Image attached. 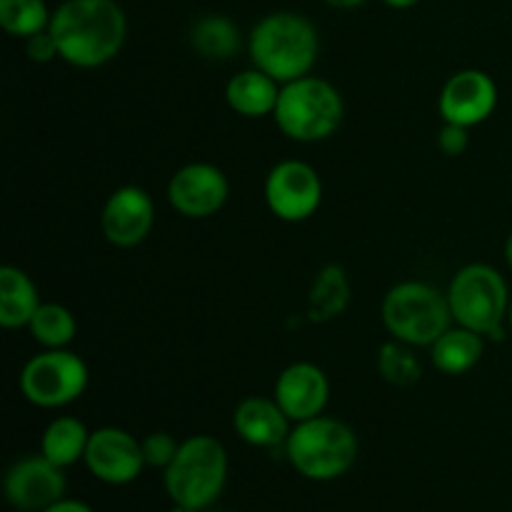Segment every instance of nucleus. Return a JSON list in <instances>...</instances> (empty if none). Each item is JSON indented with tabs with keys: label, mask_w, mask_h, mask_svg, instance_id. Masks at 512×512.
<instances>
[{
	"label": "nucleus",
	"mask_w": 512,
	"mask_h": 512,
	"mask_svg": "<svg viewBox=\"0 0 512 512\" xmlns=\"http://www.w3.org/2000/svg\"><path fill=\"white\" fill-rule=\"evenodd\" d=\"M273 398L293 420V425L318 418L330 403L328 373L310 360H298L278 375Z\"/></svg>",
	"instance_id": "2eb2a0df"
},
{
	"label": "nucleus",
	"mask_w": 512,
	"mask_h": 512,
	"mask_svg": "<svg viewBox=\"0 0 512 512\" xmlns=\"http://www.w3.org/2000/svg\"><path fill=\"white\" fill-rule=\"evenodd\" d=\"M88 443L90 430L85 428L83 420L73 418V415H58L40 435V453L65 470L85 460Z\"/></svg>",
	"instance_id": "412c9836"
},
{
	"label": "nucleus",
	"mask_w": 512,
	"mask_h": 512,
	"mask_svg": "<svg viewBox=\"0 0 512 512\" xmlns=\"http://www.w3.org/2000/svg\"><path fill=\"white\" fill-rule=\"evenodd\" d=\"M283 85L273 75L263 73L260 68H245L235 73L225 85V100L230 110L243 118H268L275 113Z\"/></svg>",
	"instance_id": "f3484780"
},
{
	"label": "nucleus",
	"mask_w": 512,
	"mask_h": 512,
	"mask_svg": "<svg viewBox=\"0 0 512 512\" xmlns=\"http://www.w3.org/2000/svg\"><path fill=\"white\" fill-rule=\"evenodd\" d=\"M65 488L68 480L63 468L43 453L15 460L3 480L5 498L18 512H43L65 498Z\"/></svg>",
	"instance_id": "9b49d317"
},
{
	"label": "nucleus",
	"mask_w": 512,
	"mask_h": 512,
	"mask_svg": "<svg viewBox=\"0 0 512 512\" xmlns=\"http://www.w3.org/2000/svg\"><path fill=\"white\" fill-rule=\"evenodd\" d=\"M378 373L395 388H413L423 378V363L415 355L413 345L390 338L378 350Z\"/></svg>",
	"instance_id": "b1692460"
},
{
	"label": "nucleus",
	"mask_w": 512,
	"mask_h": 512,
	"mask_svg": "<svg viewBox=\"0 0 512 512\" xmlns=\"http://www.w3.org/2000/svg\"><path fill=\"white\" fill-rule=\"evenodd\" d=\"M505 260H508V265L512 270V233L508 235V240H505Z\"/></svg>",
	"instance_id": "2f4dec72"
},
{
	"label": "nucleus",
	"mask_w": 512,
	"mask_h": 512,
	"mask_svg": "<svg viewBox=\"0 0 512 512\" xmlns=\"http://www.w3.org/2000/svg\"><path fill=\"white\" fill-rule=\"evenodd\" d=\"M168 512H203V510H195V508H188V505H173Z\"/></svg>",
	"instance_id": "473e14b6"
},
{
	"label": "nucleus",
	"mask_w": 512,
	"mask_h": 512,
	"mask_svg": "<svg viewBox=\"0 0 512 512\" xmlns=\"http://www.w3.org/2000/svg\"><path fill=\"white\" fill-rule=\"evenodd\" d=\"M485 338L463 325H450L433 345L430 360L445 375H465L483 360Z\"/></svg>",
	"instance_id": "6ab92c4d"
},
{
	"label": "nucleus",
	"mask_w": 512,
	"mask_h": 512,
	"mask_svg": "<svg viewBox=\"0 0 512 512\" xmlns=\"http://www.w3.org/2000/svg\"><path fill=\"white\" fill-rule=\"evenodd\" d=\"M508 325H510V333H512V300H510V310H508Z\"/></svg>",
	"instance_id": "72a5a7b5"
},
{
	"label": "nucleus",
	"mask_w": 512,
	"mask_h": 512,
	"mask_svg": "<svg viewBox=\"0 0 512 512\" xmlns=\"http://www.w3.org/2000/svg\"><path fill=\"white\" fill-rule=\"evenodd\" d=\"M25 55H28L33 63H40V65L60 58L58 45H55V38L50 35V30H43V33L38 35H30V38L25 40Z\"/></svg>",
	"instance_id": "cd10ccee"
},
{
	"label": "nucleus",
	"mask_w": 512,
	"mask_h": 512,
	"mask_svg": "<svg viewBox=\"0 0 512 512\" xmlns=\"http://www.w3.org/2000/svg\"><path fill=\"white\" fill-rule=\"evenodd\" d=\"M60 60L95 70L115 60L128 40V15L118 0H63L50 18Z\"/></svg>",
	"instance_id": "f257e3e1"
},
{
	"label": "nucleus",
	"mask_w": 512,
	"mask_h": 512,
	"mask_svg": "<svg viewBox=\"0 0 512 512\" xmlns=\"http://www.w3.org/2000/svg\"><path fill=\"white\" fill-rule=\"evenodd\" d=\"M230 198V180L213 163H188L170 175L168 203L190 220L218 215Z\"/></svg>",
	"instance_id": "9d476101"
},
{
	"label": "nucleus",
	"mask_w": 512,
	"mask_h": 512,
	"mask_svg": "<svg viewBox=\"0 0 512 512\" xmlns=\"http://www.w3.org/2000/svg\"><path fill=\"white\" fill-rule=\"evenodd\" d=\"M155 225V203L140 185H120L100 210V230L115 248H135Z\"/></svg>",
	"instance_id": "4468645a"
},
{
	"label": "nucleus",
	"mask_w": 512,
	"mask_h": 512,
	"mask_svg": "<svg viewBox=\"0 0 512 512\" xmlns=\"http://www.w3.org/2000/svg\"><path fill=\"white\" fill-rule=\"evenodd\" d=\"M228 450L213 435H190L180 443L173 463L163 470L165 493L173 505L208 510L228 483Z\"/></svg>",
	"instance_id": "39448f33"
},
{
	"label": "nucleus",
	"mask_w": 512,
	"mask_h": 512,
	"mask_svg": "<svg viewBox=\"0 0 512 512\" xmlns=\"http://www.w3.org/2000/svg\"><path fill=\"white\" fill-rule=\"evenodd\" d=\"M325 3H328L330 8L353 10V8H360V5H365V3H368V0H325Z\"/></svg>",
	"instance_id": "c756f323"
},
{
	"label": "nucleus",
	"mask_w": 512,
	"mask_h": 512,
	"mask_svg": "<svg viewBox=\"0 0 512 512\" xmlns=\"http://www.w3.org/2000/svg\"><path fill=\"white\" fill-rule=\"evenodd\" d=\"M438 148L448 158H460L470 148V128H463V125L455 123H443V128L438 133Z\"/></svg>",
	"instance_id": "bb28decb"
},
{
	"label": "nucleus",
	"mask_w": 512,
	"mask_h": 512,
	"mask_svg": "<svg viewBox=\"0 0 512 512\" xmlns=\"http://www.w3.org/2000/svg\"><path fill=\"white\" fill-rule=\"evenodd\" d=\"M498 108V85L485 70L465 68L450 75L440 90L438 110L443 123L475 128Z\"/></svg>",
	"instance_id": "ddd939ff"
},
{
	"label": "nucleus",
	"mask_w": 512,
	"mask_h": 512,
	"mask_svg": "<svg viewBox=\"0 0 512 512\" xmlns=\"http://www.w3.org/2000/svg\"><path fill=\"white\" fill-rule=\"evenodd\" d=\"M265 205L285 223H303L318 213L323 203V178L305 160H280L263 185Z\"/></svg>",
	"instance_id": "1a4fd4ad"
},
{
	"label": "nucleus",
	"mask_w": 512,
	"mask_h": 512,
	"mask_svg": "<svg viewBox=\"0 0 512 512\" xmlns=\"http://www.w3.org/2000/svg\"><path fill=\"white\" fill-rule=\"evenodd\" d=\"M380 3H385L388 8H393V10H410V8H415L420 0H380Z\"/></svg>",
	"instance_id": "7c9ffc66"
},
{
	"label": "nucleus",
	"mask_w": 512,
	"mask_h": 512,
	"mask_svg": "<svg viewBox=\"0 0 512 512\" xmlns=\"http://www.w3.org/2000/svg\"><path fill=\"white\" fill-rule=\"evenodd\" d=\"M140 445H143L145 468H153V470L168 468L180 450L178 440H175L170 433H163V430H158V433H148L143 440H140Z\"/></svg>",
	"instance_id": "a878e982"
},
{
	"label": "nucleus",
	"mask_w": 512,
	"mask_h": 512,
	"mask_svg": "<svg viewBox=\"0 0 512 512\" xmlns=\"http://www.w3.org/2000/svg\"><path fill=\"white\" fill-rule=\"evenodd\" d=\"M275 125L295 143H320L338 133L345 118V100L330 80L303 75L280 88Z\"/></svg>",
	"instance_id": "20e7f679"
},
{
	"label": "nucleus",
	"mask_w": 512,
	"mask_h": 512,
	"mask_svg": "<svg viewBox=\"0 0 512 512\" xmlns=\"http://www.w3.org/2000/svg\"><path fill=\"white\" fill-rule=\"evenodd\" d=\"M243 38H240V28L235 25V20H230L228 15L210 13L203 15L193 23L190 28V48L205 60H213V63H223L238 55Z\"/></svg>",
	"instance_id": "aec40b11"
},
{
	"label": "nucleus",
	"mask_w": 512,
	"mask_h": 512,
	"mask_svg": "<svg viewBox=\"0 0 512 512\" xmlns=\"http://www.w3.org/2000/svg\"><path fill=\"white\" fill-rule=\"evenodd\" d=\"M445 295L455 325L475 330L483 338L503 340L512 298L498 268L488 263L465 265L453 275Z\"/></svg>",
	"instance_id": "0eeeda50"
},
{
	"label": "nucleus",
	"mask_w": 512,
	"mask_h": 512,
	"mask_svg": "<svg viewBox=\"0 0 512 512\" xmlns=\"http://www.w3.org/2000/svg\"><path fill=\"white\" fill-rule=\"evenodd\" d=\"M40 308L38 285L23 268H0V325L5 330L28 328L35 310Z\"/></svg>",
	"instance_id": "a211bd4d"
},
{
	"label": "nucleus",
	"mask_w": 512,
	"mask_h": 512,
	"mask_svg": "<svg viewBox=\"0 0 512 512\" xmlns=\"http://www.w3.org/2000/svg\"><path fill=\"white\" fill-rule=\"evenodd\" d=\"M350 303V280L340 265H325L310 288L308 315L313 323H328L345 313Z\"/></svg>",
	"instance_id": "4be33fe9"
},
{
	"label": "nucleus",
	"mask_w": 512,
	"mask_h": 512,
	"mask_svg": "<svg viewBox=\"0 0 512 512\" xmlns=\"http://www.w3.org/2000/svg\"><path fill=\"white\" fill-rule=\"evenodd\" d=\"M88 383V365L68 348L43 350L20 370V393L30 405L43 410H58L80 400Z\"/></svg>",
	"instance_id": "6e6552de"
},
{
	"label": "nucleus",
	"mask_w": 512,
	"mask_h": 512,
	"mask_svg": "<svg viewBox=\"0 0 512 512\" xmlns=\"http://www.w3.org/2000/svg\"><path fill=\"white\" fill-rule=\"evenodd\" d=\"M30 335L43 350L68 348L78 335V320L65 305L60 303H40L33 320L28 323Z\"/></svg>",
	"instance_id": "5701e85b"
},
{
	"label": "nucleus",
	"mask_w": 512,
	"mask_h": 512,
	"mask_svg": "<svg viewBox=\"0 0 512 512\" xmlns=\"http://www.w3.org/2000/svg\"><path fill=\"white\" fill-rule=\"evenodd\" d=\"M85 468L105 485H130L145 470L143 445L133 433L115 425H105L90 433L85 450Z\"/></svg>",
	"instance_id": "f8f14e48"
},
{
	"label": "nucleus",
	"mask_w": 512,
	"mask_h": 512,
	"mask_svg": "<svg viewBox=\"0 0 512 512\" xmlns=\"http://www.w3.org/2000/svg\"><path fill=\"white\" fill-rule=\"evenodd\" d=\"M248 53L255 68L285 85L313 73L320 55V33L308 15L275 10L253 25Z\"/></svg>",
	"instance_id": "f03ea898"
},
{
	"label": "nucleus",
	"mask_w": 512,
	"mask_h": 512,
	"mask_svg": "<svg viewBox=\"0 0 512 512\" xmlns=\"http://www.w3.org/2000/svg\"><path fill=\"white\" fill-rule=\"evenodd\" d=\"M360 453L355 430L328 415L295 423L285 443V458L298 475L313 483H330L348 473Z\"/></svg>",
	"instance_id": "7ed1b4c3"
},
{
	"label": "nucleus",
	"mask_w": 512,
	"mask_h": 512,
	"mask_svg": "<svg viewBox=\"0 0 512 512\" xmlns=\"http://www.w3.org/2000/svg\"><path fill=\"white\" fill-rule=\"evenodd\" d=\"M43 512H93L88 503L83 500H73V498H63L58 503H53L50 508H45Z\"/></svg>",
	"instance_id": "c85d7f7f"
},
{
	"label": "nucleus",
	"mask_w": 512,
	"mask_h": 512,
	"mask_svg": "<svg viewBox=\"0 0 512 512\" xmlns=\"http://www.w3.org/2000/svg\"><path fill=\"white\" fill-rule=\"evenodd\" d=\"M233 430L250 448L273 450L285 448L290 430H293V420L285 415L275 398L250 395V398L240 400L235 408Z\"/></svg>",
	"instance_id": "dca6fc26"
},
{
	"label": "nucleus",
	"mask_w": 512,
	"mask_h": 512,
	"mask_svg": "<svg viewBox=\"0 0 512 512\" xmlns=\"http://www.w3.org/2000/svg\"><path fill=\"white\" fill-rule=\"evenodd\" d=\"M53 10L45 0H0V28L13 38L28 40L50 28Z\"/></svg>",
	"instance_id": "393cba45"
},
{
	"label": "nucleus",
	"mask_w": 512,
	"mask_h": 512,
	"mask_svg": "<svg viewBox=\"0 0 512 512\" xmlns=\"http://www.w3.org/2000/svg\"><path fill=\"white\" fill-rule=\"evenodd\" d=\"M380 318L390 338L430 348L453 325L448 295L423 280H403L385 293Z\"/></svg>",
	"instance_id": "423d86ee"
}]
</instances>
